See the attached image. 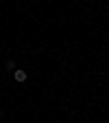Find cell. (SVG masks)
Wrapping results in <instances>:
<instances>
[{"label": "cell", "instance_id": "3957f363", "mask_svg": "<svg viewBox=\"0 0 109 123\" xmlns=\"http://www.w3.org/2000/svg\"><path fill=\"white\" fill-rule=\"evenodd\" d=\"M0 117H2V110H0Z\"/></svg>", "mask_w": 109, "mask_h": 123}, {"label": "cell", "instance_id": "6da1fadb", "mask_svg": "<svg viewBox=\"0 0 109 123\" xmlns=\"http://www.w3.org/2000/svg\"><path fill=\"white\" fill-rule=\"evenodd\" d=\"M26 77H28L26 70H13V79H15V81L22 84V81H26Z\"/></svg>", "mask_w": 109, "mask_h": 123}, {"label": "cell", "instance_id": "7a4b0ae2", "mask_svg": "<svg viewBox=\"0 0 109 123\" xmlns=\"http://www.w3.org/2000/svg\"><path fill=\"white\" fill-rule=\"evenodd\" d=\"M5 66H7L9 70H13V68H15V64H13V62H11V59H7V64H5Z\"/></svg>", "mask_w": 109, "mask_h": 123}]
</instances>
